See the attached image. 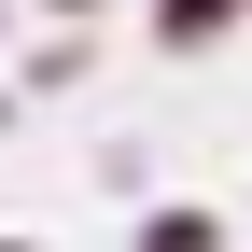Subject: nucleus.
Listing matches in <instances>:
<instances>
[{"label": "nucleus", "instance_id": "obj_2", "mask_svg": "<svg viewBox=\"0 0 252 252\" xmlns=\"http://www.w3.org/2000/svg\"><path fill=\"white\" fill-rule=\"evenodd\" d=\"M140 252H224V224H210V210H154Z\"/></svg>", "mask_w": 252, "mask_h": 252}, {"label": "nucleus", "instance_id": "obj_5", "mask_svg": "<svg viewBox=\"0 0 252 252\" xmlns=\"http://www.w3.org/2000/svg\"><path fill=\"white\" fill-rule=\"evenodd\" d=\"M0 126H14V98H0Z\"/></svg>", "mask_w": 252, "mask_h": 252}, {"label": "nucleus", "instance_id": "obj_3", "mask_svg": "<svg viewBox=\"0 0 252 252\" xmlns=\"http://www.w3.org/2000/svg\"><path fill=\"white\" fill-rule=\"evenodd\" d=\"M42 14H98V0H42Z\"/></svg>", "mask_w": 252, "mask_h": 252}, {"label": "nucleus", "instance_id": "obj_4", "mask_svg": "<svg viewBox=\"0 0 252 252\" xmlns=\"http://www.w3.org/2000/svg\"><path fill=\"white\" fill-rule=\"evenodd\" d=\"M0 252H42V238H0Z\"/></svg>", "mask_w": 252, "mask_h": 252}, {"label": "nucleus", "instance_id": "obj_1", "mask_svg": "<svg viewBox=\"0 0 252 252\" xmlns=\"http://www.w3.org/2000/svg\"><path fill=\"white\" fill-rule=\"evenodd\" d=\"M140 14H154V42H182V56H196V42H224L252 0H140Z\"/></svg>", "mask_w": 252, "mask_h": 252}]
</instances>
